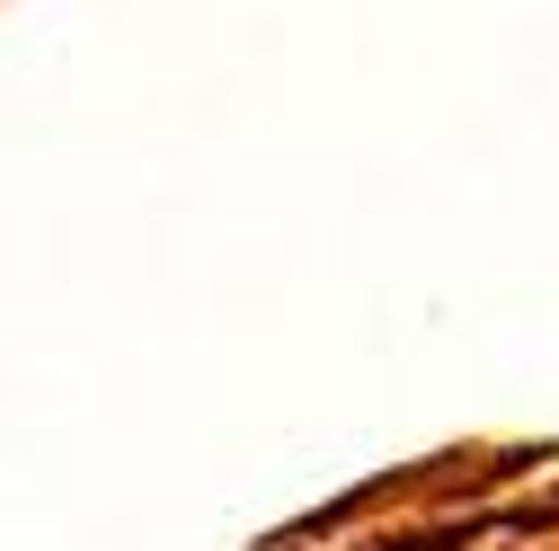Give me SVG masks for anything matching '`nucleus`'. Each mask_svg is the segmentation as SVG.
Instances as JSON below:
<instances>
[{"label":"nucleus","instance_id":"1","mask_svg":"<svg viewBox=\"0 0 559 551\" xmlns=\"http://www.w3.org/2000/svg\"><path fill=\"white\" fill-rule=\"evenodd\" d=\"M488 534H507V507H498V516H444V525H417V534H382V542H365V551H471V542H488Z\"/></svg>","mask_w":559,"mask_h":551}]
</instances>
